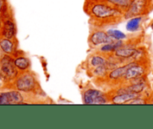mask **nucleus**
I'll return each instance as SVG.
<instances>
[{"mask_svg": "<svg viewBox=\"0 0 153 129\" xmlns=\"http://www.w3.org/2000/svg\"><path fill=\"white\" fill-rule=\"evenodd\" d=\"M85 10L93 20L102 23H114L120 22L123 12L113 7L106 2L86 0Z\"/></svg>", "mask_w": 153, "mask_h": 129, "instance_id": "obj_1", "label": "nucleus"}, {"mask_svg": "<svg viewBox=\"0 0 153 129\" xmlns=\"http://www.w3.org/2000/svg\"><path fill=\"white\" fill-rule=\"evenodd\" d=\"M149 0H131L128 9L124 12L125 19H130L134 16H141L148 12Z\"/></svg>", "mask_w": 153, "mask_h": 129, "instance_id": "obj_2", "label": "nucleus"}, {"mask_svg": "<svg viewBox=\"0 0 153 129\" xmlns=\"http://www.w3.org/2000/svg\"><path fill=\"white\" fill-rule=\"evenodd\" d=\"M15 86L19 91L30 92L36 86V80L32 75L29 73H25L17 76L15 81Z\"/></svg>", "mask_w": 153, "mask_h": 129, "instance_id": "obj_3", "label": "nucleus"}, {"mask_svg": "<svg viewBox=\"0 0 153 129\" xmlns=\"http://www.w3.org/2000/svg\"><path fill=\"white\" fill-rule=\"evenodd\" d=\"M0 69L4 77L13 79L18 74L17 68L14 64V60L9 56H4L0 62Z\"/></svg>", "mask_w": 153, "mask_h": 129, "instance_id": "obj_4", "label": "nucleus"}, {"mask_svg": "<svg viewBox=\"0 0 153 129\" xmlns=\"http://www.w3.org/2000/svg\"><path fill=\"white\" fill-rule=\"evenodd\" d=\"M84 104H103L107 103L104 93L97 89H88L84 93Z\"/></svg>", "mask_w": 153, "mask_h": 129, "instance_id": "obj_5", "label": "nucleus"}, {"mask_svg": "<svg viewBox=\"0 0 153 129\" xmlns=\"http://www.w3.org/2000/svg\"><path fill=\"white\" fill-rule=\"evenodd\" d=\"M23 97L18 91L4 92L0 93V104H20Z\"/></svg>", "mask_w": 153, "mask_h": 129, "instance_id": "obj_6", "label": "nucleus"}, {"mask_svg": "<svg viewBox=\"0 0 153 129\" xmlns=\"http://www.w3.org/2000/svg\"><path fill=\"white\" fill-rule=\"evenodd\" d=\"M114 38H112L108 32H105L103 31H97L93 33L90 37V41L94 46L105 44L111 43L113 41Z\"/></svg>", "mask_w": 153, "mask_h": 129, "instance_id": "obj_7", "label": "nucleus"}, {"mask_svg": "<svg viewBox=\"0 0 153 129\" xmlns=\"http://www.w3.org/2000/svg\"><path fill=\"white\" fill-rule=\"evenodd\" d=\"M145 71H146V69L142 64L135 62L127 70L126 73L124 76V79L128 80H133L141 77L145 74Z\"/></svg>", "mask_w": 153, "mask_h": 129, "instance_id": "obj_8", "label": "nucleus"}, {"mask_svg": "<svg viewBox=\"0 0 153 129\" xmlns=\"http://www.w3.org/2000/svg\"><path fill=\"white\" fill-rule=\"evenodd\" d=\"M140 94L134 92L122 93V94H117L114 97L112 98V103L115 104H128L131 100H134L136 98H138Z\"/></svg>", "mask_w": 153, "mask_h": 129, "instance_id": "obj_9", "label": "nucleus"}, {"mask_svg": "<svg viewBox=\"0 0 153 129\" xmlns=\"http://www.w3.org/2000/svg\"><path fill=\"white\" fill-rule=\"evenodd\" d=\"M135 63V62H133L128 63L126 65L120 66V67H118L117 68L114 69L111 71L110 72V74H108V77L110 78L112 80H120L122 78H124L126 73L127 70L131 67L132 64H134Z\"/></svg>", "mask_w": 153, "mask_h": 129, "instance_id": "obj_10", "label": "nucleus"}, {"mask_svg": "<svg viewBox=\"0 0 153 129\" xmlns=\"http://www.w3.org/2000/svg\"><path fill=\"white\" fill-rule=\"evenodd\" d=\"M139 51L137 49L131 47H120L114 51V55L118 58H130L137 56Z\"/></svg>", "mask_w": 153, "mask_h": 129, "instance_id": "obj_11", "label": "nucleus"}, {"mask_svg": "<svg viewBox=\"0 0 153 129\" xmlns=\"http://www.w3.org/2000/svg\"><path fill=\"white\" fill-rule=\"evenodd\" d=\"M16 34V27L14 22L10 20L4 21L2 27V34L4 38L12 39Z\"/></svg>", "mask_w": 153, "mask_h": 129, "instance_id": "obj_12", "label": "nucleus"}, {"mask_svg": "<svg viewBox=\"0 0 153 129\" xmlns=\"http://www.w3.org/2000/svg\"><path fill=\"white\" fill-rule=\"evenodd\" d=\"M0 49L5 54L10 55L14 51V44L10 39L4 38L0 40Z\"/></svg>", "mask_w": 153, "mask_h": 129, "instance_id": "obj_13", "label": "nucleus"}, {"mask_svg": "<svg viewBox=\"0 0 153 129\" xmlns=\"http://www.w3.org/2000/svg\"><path fill=\"white\" fill-rule=\"evenodd\" d=\"M131 0H107L106 2L110 4L113 7L119 9L122 12L126 11L128 9V6L130 5Z\"/></svg>", "mask_w": 153, "mask_h": 129, "instance_id": "obj_14", "label": "nucleus"}, {"mask_svg": "<svg viewBox=\"0 0 153 129\" xmlns=\"http://www.w3.org/2000/svg\"><path fill=\"white\" fill-rule=\"evenodd\" d=\"M142 20V16H134V17L130 18L129 20L126 23V30L128 32H134L137 31L140 28V22Z\"/></svg>", "mask_w": 153, "mask_h": 129, "instance_id": "obj_15", "label": "nucleus"}, {"mask_svg": "<svg viewBox=\"0 0 153 129\" xmlns=\"http://www.w3.org/2000/svg\"><path fill=\"white\" fill-rule=\"evenodd\" d=\"M14 64L16 68L19 70H25L29 68L30 61L26 57L20 56L14 60Z\"/></svg>", "mask_w": 153, "mask_h": 129, "instance_id": "obj_16", "label": "nucleus"}, {"mask_svg": "<svg viewBox=\"0 0 153 129\" xmlns=\"http://www.w3.org/2000/svg\"><path fill=\"white\" fill-rule=\"evenodd\" d=\"M90 64L93 66V67H98V66L105 65L107 64L108 63L106 62V60L103 58L102 56H94L91 58L90 60Z\"/></svg>", "mask_w": 153, "mask_h": 129, "instance_id": "obj_17", "label": "nucleus"}, {"mask_svg": "<svg viewBox=\"0 0 153 129\" xmlns=\"http://www.w3.org/2000/svg\"><path fill=\"white\" fill-rule=\"evenodd\" d=\"M108 34L115 40H123L126 38V35L123 32L117 29H109L108 31Z\"/></svg>", "mask_w": 153, "mask_h": 129, "instance_id": "obj_18", "label": "nucleus"}, {"mask_svg": "<svg viewBox=\"0 0 153 129\" xmlns=\"http://www.w3.org/2000/svg\"><path fill=\"white\" fill-rule=\"evenodd\" d=\"M108 70V67L107 64H105V65H101L98 66V67H96L95 69L94 70V74L97 75V76H104V75H106Z\"/></svg>", "mask_w": 153, "mask_h": 129, "instance_id": "obj_19", "label": "nucleus"}, {"mask_svg": "<svg viewBox=\"0 0 153 129\" xmlns=\"http://www.w3.org/2000/svg\"><path fill=\"white\" fill-rule=\"evenodd\" d=\"M128 104H146V102L143 100V99L140 98H136L134 100L128 102Z\"/></svg>", "mask_w": 153, "mask_h": 129, "instance_id": "obj_20", "label": "nucleus"}, {"mask_svg": "<svg viewBox=\"0 0 153 129\" xmlns=\"http://www.w3.org/2000/svg\"><path fill=\"white\" fill-rule=\"evenodd\" d=\"M5 5V0H0V12L3 10Z\"/></svg>", "mask_w": 153, "mask_h": 129, "instance_id": "obj_21", "label": "nucleus"}, {"mask_svg": "<svg viewBox=\"0 0 153 129\" xmlns=\"http://www.w3.org/2000/svg\"><path fill=\"white\" fill-rule=\"evenodd\" d=\"M88 1H95V2H106L107 0H88Z\"/></svg>", "mask_w": 153, "mask_h": 129, "instance_id": "obj_22", "label": "nucleus"}, {"mask_svg": "<svg viewBox=\"0 0 153 129\" xmlns=\"http://www.w3.org/2000/svg\"><path fill=\"white\" fill-rule=\"evenodd\" d=\"M2 73H1V69H0V79H1V77H2Z\"/></svg>", "mask_w": 153, "mask_h": 129, "instance_id": "obj_23", "label": "nucleus"}, {"mask_svg": "<svg viewBox=\"0 0 153 129\" xmlns=\"http://www.w3.org/2000/svg\"><path fill=\"white\" fill-rule=\"evenodd\" d=\"M1 17H0V27H1Z\"/></svg>", "mask_w": 153, "mask_h": 129, "instance_id": "obj_24", "label": "nucleus"}, {"mask_svg": "<svg viewBox=\"0 0 153 129\" xmlns=\"http://www.w3.org/2000/svg\"><path fill=\"white\" fill-rule=\"evenodd\" d=\"M152 26V28L153 29V22H152V26Z\"/></svg>", "mask_w": 153, "mask_h": 129, "instance_id": "obj_25", "label": "nucleus"}, {"mask_svg": "<svg viewBox=\"0 0 153 129\" xmlns=\"http://www.w3.org/2000/svg\"><path fill=\"white\" fill-rule=\"evenodd\" d=\"M152 88H153V85H152Z\"/></svg>", "mask_w": 153, "mask_h": 129, "instance_id": "obj_26", "label": "nucleus"}]
</instances>
